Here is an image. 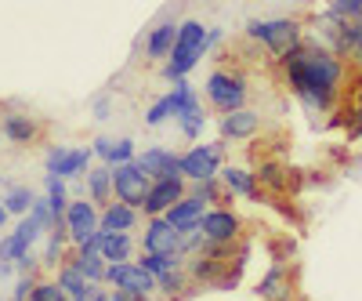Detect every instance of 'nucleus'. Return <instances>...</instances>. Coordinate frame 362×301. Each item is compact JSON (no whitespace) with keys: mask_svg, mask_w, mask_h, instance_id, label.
I'll return each instance as SVG.
<instances>
[{"mask_svg":"<svg viewBox=\"0 0 362 301\" xmlns=\"http://www.w3.org/2000/svg\"><path fill=\"white\" fill-rule=\"evenodd\" d=\"M279 73L290 95L312 116H326L337 109L348 87V58L315 37H305L297 47L279 55Z\"/></svg>","mask_w":362,"mask_h":301,"instance_id":"f257e3e1","label":"nucleus"},{"mask_svg":"<svg viewBox=\"0 0 362 301\" xmlns=\"http://www.w3.org/2000/svg\"><path fill=\"white\" fill-rule=\"evenodd\" d=\"M206 33H210V25H203L199 18H181L177 44H174L170 58H167L163 69H160L163 80H181V76H189V73L203 62V55H210Z\"/></svg>","mask_w":362,"mask_h":301,"instance_id":"f03ea898","label":"nucleus"},{"mask_svg":"<svg viewBox=\"0 0 362 301\" xmlns=\"http://www.w3.org/2000/svg\"><path fill=\"white\" fill-rule=\"evenodd\" d=\"M247 37L257 40L261 47H268L272 55H286L290 47H297L300 40H305V25H300L297 18L290 15H279V18H254L247 22Z\"/></svg>","mask_w":362,"mask_h":301,"instance_id":"7ed1b4c3","label":"nucleus"},{"mask_svg":"<svg viewBox=\"0 0 362 301\" xmlns=\"http://www.w3.org/2000/svg\"><path fill=\"white\" fill-rule=\"evenodd\" d=\"M203 95L206 106L218 109V113H232V109H243L250 98V84L243 73L235 69H210L206 84H203Z\"/></svg>","mask_w":362,"mask_h":301,"instance_id":"20e7f679","label":"nucleus"},{"mask_svg":"<svg viewBox=\"0 0 362 301\" xmlns=\"http://www.w3.org/2000/svg\"><path fill=\"white\" fill-rule=\"evenodd\" d=\"M95 149L90 145H47L44 153V171L58 174V178H83L90 167H95Z\"/></svg>","mask_w":362,"mask_h":301,"instance_id":"39448f33","label":"nucleus"},{"mask_svg":"<svg viewBox=\"0 0 362 301\" xmlns=\"http://www.w3.org/2000/svg\"><path fill=\"white\" fill-rule=\"evenodd\" d=\"M225 167V138L221 142H196L192 149L181 153V174L189 182H203V178H221Z\"/></svg>","mask_w":362,"mask_h":301,"instance_id":"423d86ee","label":"nucleus"},{"mask_svg":"<svg viewBox=\"0 0 362 301\" xmlns=\"http://www.w3.org/2000/svg\"><path fill=\"white\" fill-rule=\"evenodd\" d=\"M138 244L148 254H185V232L174 229L167 222V215H156V218H145V229L138 236Z\"/></svg>","mask_w":362,"mask_h":301,"instance_id":"0eeeda50","label":"nucleus"},{"mask_svg":"<svg viewBox=\"0 0 362 301\" xmlns=\"http://www.w3.org/2000/svg\"><path fill=\"white\" fill-rule=\"evenodd\" d=\"M199 232H203L206 244H239V239H243V218H239L228 203H214L203 215Z\"/></svg>","mask_w":362,"mask_h":301,"instance_id":"6e6552de","label":"nucleus"},{"mask_svg":"<svg viewBox=\"0 0 362 301\" xmlns=\"http://www.w3.org/2000/svg\"><path fill=\"white\" fill-rule=\"evenodd\" d=\"M148 186H153V178H148V171L138 160H127V164L112 167V193H116V200H124L131 207H141L145 196H148Z\"/></svg>","mask_w":362,"mask_h":301,"instance_id":"1a4fd4ad","label":"nucleus"},{"mask_svg":"<svg viewBox=\"0 0 362 301\" xmlns=\"http://www.w3.org/2000/svg\"><path fill=\"white\" fill-rule=\"evenodd\" d=\"M66 232H69V247H80L87 244L90 236H98V222H102V207L95 200H69L66 207Z\"/></svg>","mask_w":362,"mask_h":301,"instance_id":"9d476101","label":"nucleus"},{"mask_svg":"<svg viewBox=\"0 0 362 301\" xmlns=\"http://www.w3.org/2000/svg\"><path fill=\"white\" fill-rule=\"evenodd\" d=\"M105 287L112 290H131V294H156V276L134 258V261H112L105 273Z\"/></svg>","mask_w":362,"mask_h":301,"instance_id":"9b49d317","label":"nucleus"},{"mask_svg":"<svg viewBox=\"0 0 362 301\" xmlns=\"http://www.w3.org/2000/svg\"><path fill=\"white\" fill-rule=\"evenodd\" d=\"M189 193V178L177 174V178H153V186H148V196L141 203V215L145 218H156V215H167V210Z\"/></svg>","mask_w":362,"mask_h":301,"instance_id":"f8f14e48","label":"nucleus"},{"mask_svg":"<svg viewBox=\"0 0 362 301\" xmlns=\"http://www.w3.org/2000/svg\"><path fill=\"white\" fill-rule=\"evenodd\" d=\"M177 29H181V22L170 15V8L156 18V25L148 29V37H145V58L148 62H167L170 58V51H174V44H177Z\"/></svg>","mask_w":362,"mask_h":301,"instance_id":"ddd939ff","label":"nucleus"},{"mask_svg":"<svg viewBox=\"0 0 362 301\" xmlns=\"http://www.w3.org/2000/svg\"><path fill=\"white\" fill-rule=\"evenodd\" d=\"M206 210H210V203L189 189L185 196H181V200H177V203L167 210V222H170L174 229H181V232L189 236V232H196V229H199V222H203V215H206Z\"/></svg>","mask_w":362,"mask_h":301,"instance_id":"4468645a","label":"nucleus"},{"mask_svg":"<svg viewBox=\"0 0 362 301\" xmlns=\"http://www.w3.org/2000/svg\"><path fill=\"white\" fill-rule=\"evenodd\" d=\"M261 131V113L243 106V109H232L221 113V138L225 142H250Z\"/></svg>","mask_w":362,"mask_h":301,"instance_id":"2eb2a0df","label":"nucleus"},{"mask_svg":"<svg viewBox=\"0 0 362 301\" xmlns=\"http://www.w3.org/2000/svg\"><path fill=\"white\" fill-rule=\"evenodd\" d=\"M138 225H141V207H131L124 200H112L102 207L98 232H134Z\"/></svg>","mask_w":362,"mask_h":301,"instance_id":"dca6fc26","label":"nucleus"},{"mask_svg":"<svg viewBox=\"0 0 362 301\" xmlns=\"http://www.w3.org/2000/svg\"><path fill=\"white\" fill-rule=\"evenodd\" d=\"M148 178H177L181 174V153H174V149H163V145H148L145 153L134 157Z\"/></svg>","mask_w":362,"mask_h":301,"instance_id":"f3484780","label":"nucleus"},{"mask_svg":"<svg viewBox=\"0 0 362 301\" xmlns=\"http://www.w3.org/2000/svg\"><path fill=\"white\" fill-rule=\"evenodd\" d=\"M90 149H95V157H98V164H109V167H116V164H127V160H134L138 157V145H134V138H112V135H98L95 142H90Z\"/></svg>","mask_w":362,"mask_h":301,"instance_id":"a211bd4d","label":"nucleus"},{"mask_svg":"<svg viewBox=\"0 0 362 301\" xmlns=\"http://www.w3.org/2000/svg\"><path fill=\"white\" fill-rule=\"evenodd\" d=\"M257 297L261 301H290L293 297V276H290V268L286 265H272L268 273L257 280Z\"/></svg>","mask_w":362,"mask_h":301,"instance_id":"6ab92c4d","label":"nucleus"},{"mask_svg":"<svg viewBox=\"0 0 362 301\" xmlns=\"http://www.w3.org/2000/svg\"><path fill=\"white\" fill-rule=\"evenodd\" d=\"M221 182H225V189L232 193V196H243V200H254V203H261V182H257V174L254 171H247V167H235V164H225L221 167Z\"/></svg>","mask_w":362,"mask_h":301,"instance_id":"aec40b11","label":"nucleus"},{"mask_svg":"<svg viewBox=\"0 0 362 301\" xmlns=\"http://www.w3.org/2000/svg\"><path fill=\"white\" fill-rule=\"evenodd\" d=\"M51 276H54L58 283H62V287H66V294H69V297H76V301H90V297H95V294L105 287V283H90V280L80 273V268H76L73 261H62Z\"/></svg>","mask_w":362,"mask_h":301,"instance_id":"412c9836","label":"nucleus"},{"mask_svg":"<svg viewBox=\"0 0 362 301\" xmlns=\"http://www.w3.org/2000/svg\"><path fill=\"white\" fill-rule=\"evenodd\" d=\"M98 247H102V258L112 265V261H134L141 244L134 239V232H98Z\"/></svg>","mask_w":362,"mask_h":301,"instance_id":"4be33fe9","label":"nucleus"},{"mask_svg":"<svg viewBox=\"0 0 362 301\" xmlns=\"http://www.w3.org/2000/svg\"><path fill=\"white\" fill-rule=\"evenodd\" d=\"M0 131H4V138L11 145H33L40 138V124L29 113H8L0 120Z\"/></svg>","mask_w":362,"mask_h":301,"instance_id":"5701e85b","label":"nucleus"},{"mask_svg":"<svg viewBox=\"0 0 362 301\" xmlns=\"http://www.w3.org/2000/svg\"><path fill=\"white\" fill-rule=\"evenodd\" d=\"M83 189H87V196L95 200L98 207L112 203L116 200V193H112V167L109 164H95L83 174Z\"/></svg>","mask_w":362,"mask_h":301,"instance_id":"b1692460","label":"nucleus"},{"mask_svg":"<svg viewBox=\"0 0 362 301\" xmlns=\"http://www.w3.org/2000/svg\"><path fill=\"white\" fill-rule=\"evenodd\" d=\"M44 196H47V203L54 207V215L62 218V215H66V207H69V186H66V178L44 174Z\"/></svg>","mask_w":362,"mask_h":301,"instance_id":"393cba45","label":"nucleus"},{"mask_svg":"<svg viewBox=\"0 0 362 301\" xmlns=\"http://www.w3.org/2000/svg\"><path fill=\"white\" fill-rule=\"evenodd\" d=\"M33 200H37V193L29 189V186H11V189L4 193V207L11 210L15 218L29 215V210H33Z\"/></svg>","mask_w":362,"mask_h":301,"instance_id":"a878e982","label":"nucleus"},{"mask_svg":"<svg viewBox=\"0 0 362 301\" xmlns=\"http://www.w3.org/2000/svg\"><path fill=\"white\" fill-rule=\"evenodd\" d=\"M29 301H69V294H66V287L58 283L54 276H37Z\"/></svg>","mask_w":362,"mask_h":301,"instance_id":"bb28decb","label":"nucleus"},{"mask_svg":"<svg viewBox=\"0 0 362 301\" xmlns=\"http://www.w3.org/2000/svg\"><path fill=\"white\" fill-rule=\"evenodd\" d=\"M167 120H174V98H170V91L160 95L153 106L145 109V127H163Z\"/></svg>","mask_w":362,"mask_h":301,"instance_id":"cd10ccee","label":"nucleus"},{"mask_svg":"<svg viewBox=\"0 0 362 301\" xmlns=\"http://www.w3.org/2000/svg\"><path fill=\"white\" fill-rule=\"evenodd\" d=\"M254 174H257V182H261V186L276 189V193H283V189L290 186V174H286V171H283L279 164H261V167H257Z\"/></svg>","mask_w":362,"mask_h":301,"instance_id":"c85d7f7f","label":"nucleus"},{"mask_svg":"<svg viewBox=\"0 0 362 301\" xmlns=\"http://www.w3.org/2000/svg\"><path fill=\"white\" fill-rule=\"evenodd\" d=\"M174 124H177V131L185 135L189 142H196V138L203 135V127H206V113H203V109H192V113H181V116L174 120Z\"/></svg>","mask_w":362,"mask_h":301,"instance_id":"c756f323","label":"nucleus"},{"mask_svg":"<svg viewBox=\"0 0 362 301\" xmlns=\"http://www.w3.org/2000/svg\"><path fill=\"white\" fill-rule=\"evenodd\" d=\"M334 18H344V22H355L362 18V0H329V8H326Z\"/></svg>","mask_w":362,"mask_h":301,"instance_id":"7c9ffc66","label":"nucleus"},{"mask_svg":"<svg viewBox=\"0 0 362 301\" xmlns=\"http://www.w3.org/2000/svg\"><path fill=\"white\" fill-rule=\"evenodd\" d=\"M90 116H95L98 124H105V120L112 116V98L109 95H98L95 102H90Z\"/></svg>","mask_w":362,"mask_h":301,"instance_id":"2f4dec72","label":"nucleus"},{"mask_svg":"<svg viewBox=\"0 0 362 301\" xmlns=\"http://www.w3.org/2000/svg\"><path fill=\"white\" fill-rule=\"evenodd\" d=\"M351 135L362 138V102H355V109H351Z\"/></svg>","mask_w":362,"mask_h":301,"instance_id":"473e14b6","label":"nucleus"},{"mask_svg":"<svg viewBox=\"0 0 362 301\" xmlns=\"http://www.w3.org/2000/svg\"><path fill=\"white\" fill-rule=\"evenodd\" d=\"M225 40V29H218V25H210V33H206V44H210V51H214L218 44Z\"/></svg>","mask_w":362,"mask_h":301,"instance_id":"72a5a7b5","label":"nucleus"},{"mask_svg":"<svg viewBox=\"0 0 362 301\" xmlns=\"http://www.w3.org/2000/svg\"><path fill=\"white\" fill-rule=\"evenodd\" d=\"M116 301H153V294H131V290H116Z\"/></svg>","mask_w":362,"mask_h":301,"instance_id":"f704fd0d","label":"nucleus"},{"mask_svg":"<svg viewBox=\"0 0 362 301\" xmlns=\"http://www.w3.org/2000/svg\"><path fill=\"white\" fill-rule=\"evenodd\" d=\"M11 273H18V268H15V261H4V258H0V280H8Z\"/></svg>","mask_w":362,"mask_h":301,"instance_id":"c9c22d12","label":"nucleus"},{"mask_svg":"<svg viewBox=\"0 0 362 301\" xmlns=\"http://www.w3.org/2000/svg\"><path fill=\"white\" fill-rule=\"evenodd\" d=\"M90 301H116V290H112V287H102V290H98L95 297H90Z\"/></svg>","mask_w":362,"mask_h":301,"instance_id":"e433bc0d","label":"nucleus"},{"mask_svg":"<svg viewBox=\"0 0 362 301\" xmlns=\"http://www.w3.org/2000/svg\"><path fill=\"white\" fill-rule=\"evenodd\" d=\"M8 218H11V210L4 207V200H0V229H4V225H8Z\"/></svg>","mask_w":362,"mask_h":301,"instance_id":"4c0bfd02","label":"nucleus"},{"mask_svg":"<svg viewBox=\"0 0 362 301\" xmlns=\"http://www.w3.org/2000/svg\"><path fill=\"white\" fill-rule=\"evenodd\" d=\"M11 301H22V297H11Z\"/></svg>","mask_w":362,"mask_h":301,"instance_id":"58836bf2","label":"nucleus"},{"mask_svg":"<svg viewBox=\"0 0 362 301\" xmlns=\"http://www.w3.org/2000/svg\"><path fill=\"white\" fill-rule=\"evenodd\" d=\"M69 301H76V297H69Z\"/></svg>","mask_w":362,"mask_h":301,"instance_id":"ea45409f","label":"nucleus"}]
</instances>
